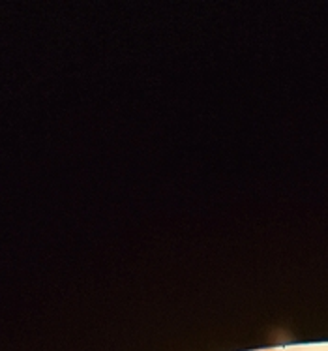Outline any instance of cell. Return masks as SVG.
<instances>
[{
  "label": "cell",
  "instance_id": "6da1fadb",
  "mask_svg": "<svg viewBox=\"0 0 328 351\" xmlns=\"http://www.w3.org/2000/svg\"><path fill=\"white\" fill-rule=\"evenodd\" d=\"M264 351H274V350H264Z\"/></svg>",
  "mask_w": 328,
  "mask_h": 351
}]
</instances>
